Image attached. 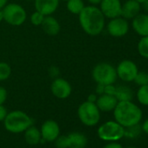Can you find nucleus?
I'll return each instance as SVG.
<instances>
[{"instance_id": "obj_1", "label": "nucleus", "mask_w": 148, "mask_h": 148, "mask_svg": "<svg viewBox=\"0 0 148 148\" xmlns=\"http://www.w3.org/2000/svg\"><path fill=\"white\" fill-rule=\"evenodd\" d=\"M82 30L89 36L99 35L105 29L106 18L100 9L96 5L85 6L83 11L78 15Z\"/></svg>"}, {"instance_id": "obj_2", "label": "nucleus", "mask_w": 148, "mask_h": 148, "mask_svg": "<svg viewBox=\"0 0 148 148\" xmlns=\"http://www.w3.org/2000/svg\"><path fill=\"white\" fill-rule=\"evenodd\" d=\"M112 112L115 121L125 128L138 125L143 117L142 110L132 100L119 101Z\"/></svg>"}, {"instance_id": "obj_3", "label": "nucleus", "mask_w": 148, "mask_h": 148, "mask_svg": "<svg viewBox=\"0 0 148 148\" xmlns=\"http://www.w3.org/2000/svg\"><path fill=\"white\" fill-rule=\"evenodd\" d=\"M4 122L5 128L12 133H21L32 125V119L25 112L15 110L7 113Z\"/></svg>"}, {"instance_id": "obj_4", "label": "nucleus", "mask_w": 148, "mask_h": 148, "mask_svg": "<svg viewBox=\"0 0 148 148\" xmlns=\"http://www.w3.org/2000/svg\"><path fill=\"white\" fill-rule=\"evenodd\" d=\"M92 77L97 84L104 86L114 84L118 79L116 68L106 62L99 63L93 67Z\"/></svg>"}, {"instance_id": "obj_5", "label": "nucleus", "mask_w": 148, "mask_h": 148, "mask_svg": "<svg viewBox=\"0 0 148 148\" xmlns=\"http://www.w3.org/2000/svg\"><path fill=\"white\" fill-rule=\"evenodd\" d=\"M125 128L115 120L103 123L98 129V136L100 139L107 142L119 141L125 137Z\"/></svg>"}, {"instance_id": "obj_6", "label": "nucleus", "mask_w": 148, "mask_h": 148, "mask_svg": "<svg viewBox=\"0 0 148 148\" xmlns=\"http://www.w3.org/2000/svg\"><path fill=\"white\" fill-rule=\"evenodd\" d=\"M2 12L4 21H5L8 25L12 26L22 25L27 18L26 11L22 5L18 4H7L2 9Z\"/></svg>"}, {"instance_id": "obj_7", "label": "nucleus", "mask_w": 148, "mask_h": 148, "mask_svg": "<svg viewBox=\"0 0 148 148\" xmlns=\"http://www.w3.org/2000/svg\"><path fill=\"white\" fill-rule=\"evenodd\" d=\"M78 117L86 126H94L100 120V111L95 103L85 101L78 108Z\"/></svg>"}, {"instance_id": "obj_8", "label": "nucleus", "mask_w": 148, "mask_h": 148, "mask_svg": "<svg viewBox=\"0 0 148 148\" xmlns=\"http://www.w3.org/2000/svg\"><path fill=\"white\" fill-rule=\"evenodd\" d=\"M116 72L118 79L124 82L129 83L133 82L137 73L138 72V68L133 61L125 59L119 63L116 67Z\"/></svg>"}, {"instance_id": "obj_9", "label": "nucleus", "mask_w": 148, "mask_h": 148, "mask_svg": "<svg viewBox=\"0 0 148 148\" xmlns=\"http://www.w3.org/2000/svg\"><path fill=\"white\" fill-rule=\"evenodd\" d=\"M130 29L129 22L123 17H117L109 20L106 25V31L113 38H122L125 36Z\"/></svg>"}, {"instance_id": "obj_10", "label": "nucleus", "mask_w": 148, "mask_h": 148, "mask_svg": "<svg viewBox=\"0 0 148 148\" xmlns=\"http://www.w3.org/2000/svg\"><path fill=\"white\" fill-rule=\"evenodd\" d=\"M71 86L64 79L57 77L51 85V91L53 96L59 99H65L71 94Z\"/></svg>"}, {"instance_id": "obj_11", "label": "nucleus", "mask_w": 148, "mask_h": 148, "mask_svg": "<svg viewBox=\"0 0 148 148\" xmlns=\"http://www.w3.org/2000/svg\"><path fill=\"white\" fill-rule=\"evenodd\" d=\"M99 5L106 18L112 19L121 16L122 3L120 0H102Z\"/></svg>"}, {"instance_id": "obj_12", "label": "nucleus", "mask_w": 148, "mask_h": 148, "mask_svg": "<svg viewBox=\"0 0 148 148\" xmlns=\"http://www.w3.org/2000/svg\"><path fill=\"white\" fill-rule=\"evenodd\" d=\"M42 141L53 142L60 134V128L58 124L52 119H48L43 123L40 128Z\"/></svg>"}, {"instance_id": "obj_13", "label": "nucleus", "mask_w": 148, "mask_h": 148, "mask_svg": "<svg viewBox=\"0 0 148 148\" xmlns=\"http://www.w3.org/2000/svg\"><path fill=\"white\" fill-rule=\"evenodd\" d=\"M60 0H35V11L42 13L44 16L52 15L58 8Z\"/></svg>"}, {"instance_id": "obj_14", "label": "nucleus", "mask_w": 148, "mask_h": 148, "mask_svg": "<svg viewBox=\"0 0 148 148\" xmlns=\"http://www.w3.org/2000/svg\"><path fill=\"white\" fill-rule=\"evenodd\" d=\"M133 31L140 37L148 36V13H139L132 19Z\"/></svg>"}, {"instance_id": "obj_15", "label": "nucleus", "mask_w": 148, "mask_h": 148, "mask_svg": "<svg viewBox=\"0 0 148 148\" xmlns=\"http://www.w3.org/2000/svg\"><path fill=\"white\" fill-rule=\"evenodd\" d=\"M140 11L141 4L137 2L136 0H126L124 4H122L121 17L127 20L132 19L140 13Z\"/></svg>"}, {"instance_id": "obj_16", "label": "nucleus", "mask_w": 148, "mask_h": 148, "mask_svg": "<svg viewBox=\"0 0 148 148\" xmlns=\"http://www.w3.org/2000/svg\"><path fill=\"white\" fill-rule=\"evenodd\" d=\"M118 99L113 95H108V94H101L98 96L96 105L100 112H112L114 108L116 107L118 104Z\"/></svg>"}, {"instance_id": "obj_17", "label": "nucleus", "mask_w": 148, "mask_h": 148, "mask_svg": "<svg viewBox=\"0 0 148 148\" xmlns=\"http://www.w3.org/2000/svg\"><path fill=\"white\" fill-rule=\"evenodd\" d=\"M43 31L49 36H56L60 32V24L53 16H45L41 25Z\"/></svg>"}, {"instance_id": "obj_18", "label": "nucleus", "mask_w": 148, "mask_h": 148, "mask_svg": "<svg viewBox=\"0 0 148 148\" xmlns=\"http://www.w3.org/2000/svg\"><path fill=\"white\" fill-rule=\"evenodd\" d=\"M69 139V148H85L87 144V138L81 132H71L67 135Z\"/></svg>"}, {"instance_id": "obj_19", "label": "nucleus", "mask_w": 148, "mask_h": 148, "mask_svg": "<svg viewBox=\"0 0 148 148\" xmlns=\"http://www.w3.org/2000/svg\"><path fill=\"white\" fill-rule=\"evenodd\" d=\"M25 139L27 144L31 145H36L42 142V137L40 130L37 127L32 125L28 129H26L25 132Z\"/></svg>"}, {"instance_id": "obj_20", "label": "nucleus", "mask_w": 148, "mask_h": 148, "mask_svg": "<svg viewBox=\"0 0 148 148\" xmlns=\"http://www.w3.org/2000/svg\"><path fill=\"white\" fill-rule=\"evenodd\" d=\"M114 96L118 101H130L133 99V92L132 88L126 86H116V92Z\"/></svg>"}, {"instance_id": "obj_21", "label": "nucleus", "mask_w": 148, "mask_h": 148, "mask_svg": "<svg viewBox=\"0 0 148 148\" xmlns=\"http://www.w3.org/2000/svg\"><path fill=\"white\" fill-rule=\"evenodd\" d=\"M85 3L83 0H68L66 1V9L69 12L79 15L85 8Z\"/></svg>"}, {"instance_id": "obj_22", "label": "nucleus", "mask_w": 148, "mask_h": 148, "mask_svg": "<svg viewBox=\"0 0 148 148\" xmlns=\"http://www.w3.org/2000/svg\"><path fill=\"white\" fill-rule=\"evenodd\" d=\"M137 99L142 106H148V84L139 86L137 91Z\"/></svg>"}, {"instance_id": "obj_23", "label": "nucleus", "mask_w": 148, "mask_h": 148, "mask_svg": "<svg viewBox=\"0 0 148 148\" xmlns=\"http://www.w3.org/2000/svg\"><path fill=\"white\" fill-rule=\"evenodd\" d=\"M137 50L143 58L148 59V36L140 38L137 45Z\"/></svg>"}, {"instance_id": "obj_24", "label": "nucleus", "mask_w": 148, "mask_h": 148, "mask_svg": "<svg viewBox=\"0 0 148 148\" xmlns=\"http://www.w3.org/2000/svg\"><path fill=\"white\" fill-rule=\"evenodd\" d=\"M12 74V68L6 62L0 61V81L8 79Z\"/></svg>"}, {"instance_id": "obj_25", "label": "nucleus", "mask_w": 148, "mask_h": 148, "mask_svg": "<svg viewBox=\"0 0 148 148\" xmlns=\"http://www.w3.org/2000/svg\"><path fill=\"white\" fill-rule=\"evenodd\" d=\"M133 82L138 85V86H144V85H146L148 84V77H147V72H145V71H139L137 73V75L133 80Z\"/></svg>"}, {"instance_id": "obj_26", "label": "nucleus", "mask_w": 148, "mask_h": 148, "mask_svg": "<svg viewBox=\"0 0 148 148\" xmlns=\"http://www.w3.org/2000/svg\"><path fill=\"white\" fill-rule=\"evenodd\" d=\"M45 16H44L42 13L35 11L33 13H32L31 17H30V21L31 23L35 25V26H41L42 23H43V20L45 18Z\"/></svg>"}, {"instance_id": "obj_27", "label": "nucleus", "mask_w": 148, "mask_h": 148, "mask_svg": "<svg viewBox=\"0 0 148 148\" xmlns=\"http://www.w3.org/2000/svg\"><path fill=\"white\" fill-rule=\"evenodd\" d=\"M54 142L57 148H69V139L67 135H59Z\"/></svg>"}, {"instance_id": "obj_28", "label": "nucleus", "mask_w": 148, "mask_h": 148, "mask_svg": "<svg viewBox=\"0 0 148 148\" xmlns=\"http://www.w3.org/2000/svg\"><path fill=\"white\" fill-rule=\"evenodd\" d=\"M8 97V92L6 89L3 86H0V105H4Z\"/></svg>"}, {"instance_id": "obj_29", "label": "nucleus", "mask_w": 148, "mask_h": 148, "mask_svg": "<svg viewBox=\"0 0 148 148\" xmlns=\"http://www.w3.org/2000/svg\"><path fill=\"white\" fill-rule=\"evenodd\" d=\"M115 92H116V86H114V84L105 86V91H104V93H105V94L113 95V96H114Z\"/></svg>"}, {"instance_id": "obj_30", "label": "nucleus", "mask_w": 148, "mask_h": 148, "mask_svg": "<svg viewBox=\"0 0 148 148\" xmlns=\"http://www.w3.org/2000/svg\"><path fill=\"white\" fill-rule=\"evenodd\" d=\"M7 113H8V112H7L6 108L3 105H0V122L5 120Z\"/></svg>"}, {"instance_id": "obj_31", "label": "nucleus", "mask_w": 148, "mask_h": 148, "mask_svg": "<svg viewBox=\"0 0 148 148\" xmlns=\"http://www.w3.org/2000/svg\"><path fill=\"white\" fill-rule=\"evenodd\" d=\"M104 148H123V146L117 141H113V142H109L108 144H106L104 146Z\"/></svg>"}, {"instance_id": "obj_32", "label": "nucleus", "mask_w": 148, "mask_h": 148, "mask_svg": "<svg viewBox=\"0 0 148 148\" xmlns=\"http://www.w3.org/2000/svg\"><path fill=\"white\" fill-rule=\"evenodd\" d=\"M104 91H105V86L104 85H100V84H97V86H96V94L98 96L101 95V94H104Z\"/></svg>"}, {"instance_id": "obj_33", "label": "nucleus", "mask_w": 148, "mask_h": 148, "mask_svg": "<svg viewBox=\"0 0 148 148\" xmlns=\"http://www.w3.org/2000/svg\"><path fill=\"white\" fill-rule=\"evenodd\" d=\"M97 99H98V95H97L96 93H92V94H90V95L88 96L87 101L92 102V103H96Z\"/></svg>"}, {"instance_id": "obj_34", "label": "nucleus", "mask_w": 148, "mask_h": 148, "mask_svg": "<svg viewBox=\"0 0 148 148\" xmlns=\"http://www.w3.org/2000/svg\"><path fill=\"white\" fill-rule=\"evenodd\" d=\"M141 130H142L144 132H145L146 134H148V119H146L143 122V124H142V125H141Z\"/></svg>"}, {"instance_id": "obj_35", "label": "nucleus", "mask_w": 148, "mask_h": 148, "mask_svg": "<svg viewBox=\"0 0 148 148\" xmlns=\"http://www.w3.org/2000/svg\"><path fill=\"white\" fill-rule=\"evenodd\" d=\"M141 9H143L145 13H148V0H145V2L141 4Z\"/></svg>"}, {"instance_id": "obj_36", "label": "nucleus", "mask_w": 148, "mask_h": 148, "mask_svg": "<svg viewBox=\"0 0 148 148\" xmlns=\"http://www.w3.org/2000/svg\"><path fill=\"white\" fill-rule=\"evenodd\" d=\"M87 1L90 3V5H99L100 3H101V1L102 0H87Z\"/></svg>"}, {"instance_id": "obj_37", "label": "nucleus", "mask_w": 148, "mask_h": 148, "mask_svg": "<svg viewBox=\"0 0 148 148\" xmlns=\"http://www.w3.org/2000/svg\"><path fill=\"white\" fill-rule=\"evenodd\" d=\"M8 4V0H0V10H2Z\"/></svg>"}, {"instance_id": "obj_38", "label": "nucleus", "mask_w": 148, "mask_h": 148, "mask_svg": "<svg viewBox=\"0 0 148 148\" xmlns=\"http://www.w3.org/2000/svg\"><path fill=\"white\" fill-rule=\"evenodd\" d=\"M4 20V18H3V12L2 10H0V23Z\"/></svg>"}, {"instance_id": "obj_39", "label": "nucleus", "mask_w": 148, "mask_h": 148, "mask_svg": "<svg viewBox=\"0 0 148 148\" xmlns=\"http://www.w3.org/2000/svg\"><path fill=\"white\" fill-rule=\"evenodd\" d=\"M136 1H137V2H138L139 4H142L143 2H145V0H136Z\"/></svg>"}, {"instance_id": "obj_40", "label": "nucleus", "mask_w": 148, "mask_h": 148, "mask_svg": "<svg viewBox=\"0 0 148 148\" xmlns=\"http://www.w3.org/2000/svg\"><path fill=\"white\" fill-rule=\"evenodd\" d=\"M26 1H29V2H34L35 0H26Z\"/></svg>"}, {"instance_id": "obj_41", "label": "nucleus", "mask_w": 148, "mask_h": 148, "mask_svg": "<svg viewBox=\"0 0 148 148\" xmlns=\"http://www.w3.org/2000/svg\"><path fill=\"white\" fill-rule=\"evenodd\" d=\"M127 148H137V147H134V146H129V147H127Z\"/></svg>"}, {"instance_id": "obj_42", "label": "nucleus", "mask_w": 148, "mask_h": 148, "mask_svg": "<svg viewBox=\"0 0 148 148\" xmlns=\"http://www.w3.org/2000/svg\"><path fill=\"white\" fill-rule=\"evenodd\" d=\"M62 1H65L66 2V1H68V0H62Z\"/></svg>"}, {"instance_id": "obj_43", "label": "nucleus", "mask_w": 148, "mask_h": 148, "mask_svg": "<svg viewBox=\"0 0 148 148\" xmlns=\"http://www.w3.org/2000/svg\"><path fill=\"white\" fill-rule=\"evenodd\" d=\"M147 77H148V72H147Z\"/></svg>"}]
</instances>
